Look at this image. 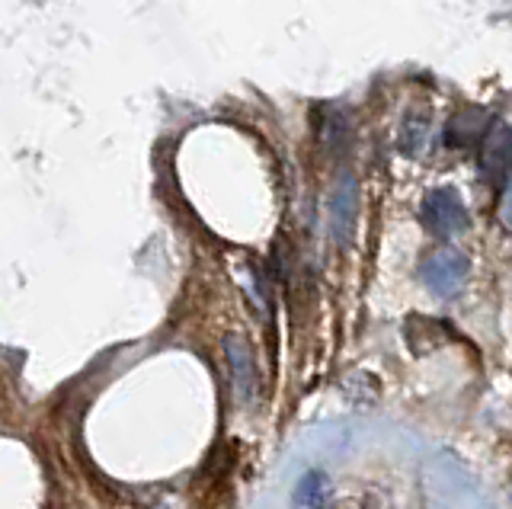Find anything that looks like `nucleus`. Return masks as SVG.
I'll return each instance as SVG.
<instances>
[{
  "label": "nucleus",
  "mask_w": 512,
  "mask_h": 509,
  "mask_svg": "<svg viewBox=\"0 0 512 509\" xmlns=\"http://www.w3.org/2000/svg\"><path fill=\"white\" fill-rule=\"evenodd\" d=\"M420 215H423V225L439 237H455L461 231H468L471 225V215L452 186H439V189H432V193H426Z\"/></svg>",
  "instance_id": "f257e3e1"
},
{
  "label": "nucleus",
  "mask_w": 512,
  "mask_h": 509,
  "mask_svg": "<svg viewBox=\"0 0 512 509\" xmlns=\"http://www.w3.org/2000/svg\"><path fill=\"white\" fill-rule=\"evenodd\" d=\"M468 257H464L461 250H436L432 257L423 260L420 266V279L423 285L439 298H448L455 295L464 279H468Z\"/></svg>",
  "instance_id": "f03ea898"
},
{
  "label": "nucleus",
  "mask_w": 512,
  "mask_h": 509,
  "mask_svg": "<svg viewBox=\"0 0 512 509\" xmlns=\"http://www.w3.org/2000/svg\"><path fill=\"white\" fill-rule=\"evenodd\" d=\"M512 170V125L496 122L484 135V151H480V173L490 183H500Z\"/></svg>",
  "instance_id": "7ed1b4c3"
},
{
  "label": "nucleus",
  "mask_w": 512,
  "mask_h": 509,
  "mask_svg": "<svg viewBox=\"0 0 512 509\" xmlns=\"http://www.w3.org/2000/svg\"><path fill=\"white\" fill-rule=\"evenodd\" d=\"M356 212H359V183L352 173H343L340 183L333 189V199H330V231H333L336 244H346L352 237Z\"/></svg>",
  "instance_id": "20e7f679"
},
{
  "label": "nucleus",
  "mask_w": 512,
  "mask_h": 509,
  "mask_svg": "<svg viewBox=\"0 0 512 509\" xmlns=\"http://www.w3.org/2000/svg\"><path fill=\"white\" fill-rule=\"evenodd\" d=\"M224 356H228V365H231L237 401L250 404L253 391H256V369H253V349H250V343L240 337V333H231V337L224 340Z\"/></svg>",
  "instance_id": "39448f33"
},
{
  "label": "nucleus",
  "mask_w": 512,
  "mask_h": 509,
  "mask_svg": "<svg viewBox=\"0 0 512 509\" xmlns=\"http://www.w3.org/2000/svg\"><path fill=\"white\" fill-rule=\"evenodd\" d=\"M490 132V113L487 109H461L452 119L445 122L442 129V141L448 148H471L477 141H484V135Z\"/></svg>",
  "instance_id": "423d86ee"
},
{
  "label": "nucleus",
  "mask_w": 512,
  "mask_h": 509,
  "mask_svg": "<svg viewBox=\"0 0 512 509\" xmlns=\"http://www.w3.org/2000/svg\"><path fill=\"white\" fill-rule=\"evenodd\" d=\"M327 500V477L320 471H311L301 477V484L295 487V506L298 509H324Z\"/></svg>",
  "instance_id": "0eeeda50"
},
{
  "label": "nucleus",
  "mask_w": 512,
  "mask_h": 509,
  "mask_svg": "<svg viewBox=\"0 0 512 509\" xmlns=\"http://www.w3.org/2000/svg\"><path fill=\"white\" fill-rule=\"evenodd\" d=\"M426 132H429L426 116H407L404 125H400V151L410 154V157L420 154L426 145Z\"/></svg>",
  "instance_id": "6e6552de"
},
{
  "label": "nucleus",
  "mask_w": 512,
  "mask_h": 509,
  "mask_svg": "<svg viewBox=\"0 0 512 509\" xmlns=\"http://www.w3.org/2000/svg\"><path fill=\"white\" fill-rule=\"evenodd\" d=\"M503 221H506V225H512V180H509L506 196H503Z\"/></svg>",
  "instance_id": "1a4fd4ad"
}]
</instances>
